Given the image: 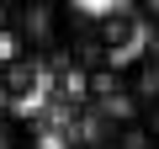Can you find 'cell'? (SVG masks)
<instances>
[{
  "label": "cell",
  "mask_w": 159,
  "mask_h": 149,
  "mask_svg": "<svg viewBox=\"0 0 159 149\" xmlns=\"http://www.w3.org/2000/svg\"><path fill=\"white\" fill-rule=\"evenodd\" d=\"M85 37H90L101 53H127V48L143 37V22H138L133 6H111V11H101V16L85 27Z\"/></svg>",
  "instance_id": "obj_1"
},
{
  "label": "cell",
  "mask_w": 159,
  "mask_h": 149,
  "mask_svg": "<svg viewBox=\"0 0 159 149\" xmlns=\"http://www.w3.org/2000/svg\"><path fill=\"white\" fill-rule=\"evenodd\" d=\"M43 91V64L32 53H0V107H21Z\"/></svg>",
  "instance_id": "obj_2"
},
{
  "label": "cell",
  "mask_w": 159,
  "mask_h": 149,
  "mask_svg": "<svg viewBox=\"0 0 159 149\" xmlns=\"http://www.w3.org/2000/svg\"><path fill=\"white\" fill-rule=\"evenodd\" d=\"M122 91L138 101V112H159V48L122 64Z\"/></svg>",
  "instance_id": "obj_3"
},
{
  "label": "cell",
  "mask_w": 159,
  "mask_h": 149,
  "mask_svg": "<svg viewBox=\"0 0 159 149\" xmlns=\"http://www.w3.org/2000/svg\"><path fill=\"white\" fill-rule=\"evenodd\" d=\"M0 149H37V133L27 117H16L11 107H0Z\"/></svg>",
  "instance_id": "obj_4"
},
{
  "label": "cell",
  "mask_w": 159,
  "mask_h": 149,
  "mask_svg": "<svg viewBox=\"0 0 159 149\" xmlns=\"http://www.w3.org/2000/svg\"><path fill=\"white\" fill-rule=\"evenodd\" d=\"M111 149H154V133H148L143 123H133V128H117Z\"/></svg>",
  "instance_id": "obj_5"
},
{
  "label": "cell",
  "mask_w": 159,
  "mask_h": 149,
  "mask_svg": "<svg viewBox=\"0 0 159 149\" xmlns=\"http://www.w3.org/2000/svg\"><path fill=\"white\" fill-rule=\"evenodd\" d=\"M138 11V22H143V32H159V6H133Z\"/></svg>",
  "instance_id": "obj_6"
},
{
  "label": "cell",
  "mask_w": 159,
  "mask_h": 149,
  "mask_svg": "<svg viewBox=\"0 0 159 149\" xmlns=\"http://www.w3.org/2000/svg\"><path fill=\"white\" fill-rule=\"evenodd\" d=\"M74 149H96V144H74Z\"/></svg>",
  "instance_id": "obj_7"
}]
</instances>
